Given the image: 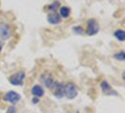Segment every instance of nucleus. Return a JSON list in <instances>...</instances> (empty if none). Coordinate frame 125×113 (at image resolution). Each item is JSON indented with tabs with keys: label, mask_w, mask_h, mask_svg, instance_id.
Segmentation results:
<instances>
[{
	"label": "nucleus",
	"mask_w": 125,
	"mask_h": 113,
	"mask_svg": "<svg viewBox=\"0 0 125 113\" xmlns=\"http://www.w3.org/2000/svg\"><path fill=\"white\" fill-rule=\"evenodd\" d=\"M4 99H5V101H7V102H9V103H10V104H12V105H15L16 103H18L19 101H20L21 95H20L18 92L14 91V90H10V91H8L6 93Z\"/></svg>",
	"instance_id": "nucleus-5"
},
{
	"label": "nucleus",
	"mask_w": 125,
	"mask_h": 113,
	"mask_svg": "<svg viewBox=\"0 0 125 113\" xmlns=\"http://www.w3.org/2000/svg\"><path fill=\"white\" fill-rule=\"evenodd\" d=\"M73 30L75 34H78V35H82L84 33V29L82 28V26H80V25H75L74 27L73 28Z\"/></svg>",
	"instance_id": "nucleus-15"
},
{
	"label": "nucleus",
	"mask_w": 125,
	"mask_h": 113,
	"mask_svg": "<svg viewBox=\"0 0 125 113\" xmlns=\"http://www.w3.org/2000/svg\"><path fill=\"white\" fill-rule=\"evenodd\" d=\"M113 57L117 60H119V61H124L125 60V53L123 51H119L118 53L114 54L113 55Z\"/></svg>",
	"instance_id": "nucleus-14"
},
{
	"label": "nucleus",
	"mask_w": 125,
	"mask_h": 113,
	"mask_svg": "<svg viewBox=\"0 0 125 113\" xmlns=\"http://www.w3.org/2000/svg\"><path fill=\"white\" fill-rule=\"evenodd\" d=\"M59 7H60V2H59V1H54L52 4H50V5L48 6V9H49V11L56 12Z\"/></svg>",
	"instance_id": "nucleus-13"
},
{
	"label": "nucleus",
	"mask_w": 125,
	"mask_h": 113,
	"mask_svg": "<svg viewBox=\"0 0 125 113\" xmlns=\"http://www.w3.org/2000/svg\"><path fill=\"white\" fill-rule=\"evenodd\" d=\"M59 16L61 17V18H68L70 16V14H71V9H70L69 7H61L60 9H59Z\"/></svg>",
	"instance_id": "nucleus-11"
},
{
	"label": "nucleus",
	"mask_w": 125,
	"mask_h": 113,
	"mask_svg": "<svg viewBox=\"0 0 125 113\" xmlns=\"http://www.w3.org/2000/svg\"><path fill=\"white\" fill-rule=\"evenodd\" d=\"M101 89H102L103 92H104L107 95H118L117 91H115L112 89V87L108 84V82L105 80H104L101 83Z\"/></svg>",
	"instance_id": "nucleus-9"
},
{
	"label": "nucleus",
	"mask_w": 125,
	"mask_h": 113,
	"mask_svg": "<svg viewBox=\"0 0 125 113\" xmlns=\"http://www.w3.org/2000/svg\"><path fill=\"white\" fill-rule=\"evenodd\" d=\"M6 113H16V108H15V107H9V109L7 110Z\"/></svg>",
	"instance_id": "nucleus-16"
},
{
	"label": "nucleus",
	"mask_w": 125,
	"mask_h": 113,
	"mask_svg": "<svg viewBox=\"0 0 125 113\" xmlns=\"http://www.w3.org/2000/svg\"><path fill=\"white\" fill-rule=\"evenodd\" d=\"M25 78V73L24 71H20L17 72L16 74H14L9 78L10 83L13 86H22L24 84Z\"/></svg>",
	"instance_id": "nucleus-2"
},
{
	"label": "nucleus",
	"mask_w": 125,
	"mask_h": 113,
	"mask_svg": "<svg viewBox=\"0 0 125 113\" xmlns=\"http://www.w3.org/2000/svg\"><path fill=\"white\" fill-rule=\"evenodd\" d=\"M78 90H77V87L74 83L73 82H68L65 84L64 87V96H66L68 99H74L77 96Z\"/></svg>",
	"instance_id": "nucleus-1"
},
{
	"label": "nucleus",
	"mask_w": 125,
	"mask_h": 113,
	"mask_svg": "<svg viewBox=\"0 0 125 113\" xmlns=\"http://www.w3.org/2000/svg\"><path fill=\"white\" fill-rule=\"evenodd\" d=\"M64 87L65 84L61 82H56V84L54 85V87L52 89L53 92L55 94V96L57 98H62L64 96Z\"/></svg>",
	"instance_id": "nucleus-7"
},
{
	"label": "nucleus",
	"mask_w": 125,
	"mask_h": 113,
	"mask_svg": "<svg viewBox=\"0 0 125 113\" xmlns=\"http://www.w3.org/2000/svg\"><path fill=\"white\" fill-rule=\"evenodd\" d=\"M100 30V25L95 19H89L87 22V34L88 36L96 35Z\"/></svg>",
	"instance_id": "nucleus-3"
},
{
	"label": "nucleus",
	"mask_w": 125,
	"mask_h": 113,
	"mask_svg": "<svg viewBox=\"0 0 125 113\" xmlns=\"http://www.w3.org/2000/svg\"><path fill=\"white\" fill-rule=\"evenodd\" d=\"M61 17L59 16V14L56 12H52L49 13L47 15V22L50 25H58L61 23Z\"/></svg>",
	"instance_id": "nucleus-8"
},
{
	"label": "nucleus",
	"mask_w": 125,
	"mask_h": 113,
	"mask_svg": "<svg viewBox=\"0 0 125 113\" xmlns=\"http://www.w3.org/2000/svg\"><path fill=\"white\" fill-rule=\"evenodd\" d=\"M32 102H33V104H37L38 102H39V99H38L37 97H34V98L32 99Z\"/></svg>",
	"instance_id": "nucleus-17"
},
{
	"label": "nucleus",
	"mask_w": 125,
	"mask_h": 113,
	"mask_svg": "<svg viewBox=\"0 0 125 113\" xmlns=\"http://www.w3.org/2000/svg\"><path fill=\"white\" fill-rule=\"evenodd\" d=\"M41 81L43 83V85L49 90H52L54 85L56 84V80L54 79V77L48 74V73H44L42 75H41Z\"/></svg>",
	"instance_id": "nucleus-4"
},
{
	"label": "nucleus",
	"mask_w": 125,
	"mask_h": 113,
	"mask_svg": "<svg viewBox=\"0 0 125 113\" xmlns=\"http://www.w3.org/2000/svg\"><path fill=\"white\" fill-rule=\"evenodd\" d=\"M11 37V29L10 26L7 24H0V38L4 41L9 40Z\"/></svg>",
	"instance_id": "nucleus-6"
},
{
	"label": "nucleus",
	"mask_w": 125,
	"mask_h": 113,
	"mask_svg": "<svg viewBox=\"0 0 125 113\" xmlns=\"http://www.w3.org/2000/svg\"><path fill=\"white\" fill-rule=\"evenodd\" d=\"M31 93L34 97L40 98V97H42L44 95V90L40 85H34L31 88Z\"/></svg>",
	"instance_id": "nucleus-10"
},
{
	"label": "nucleus",
	"mask_w": 125,
	"mask_h": 113,
	"mask_svg": "<svg viewBox=\"0 0 125 113\" xmlns=\"http://www.w3.org/2000/svg\"><path fill=\"white\" fill-rule=\"evenodd\" d=\"M114 37L116 38L119 42H124L125 40V31L122 29H118L114 32Z\"/></svg>",
	"instance_id": "nucleus-12"
},
{
	"label": "nucleus",
	"mask_w": 125,
	"mask_h": 113,
	"mask_svg": "<svg viewBox=\"0 0 125 113\" xmlns=\"http://www.w3.org/2000/svg\"><path fill=\"white\" fill-rule=\"evenodd\" d=\"M2 49H3V43H2L1 41H0V53H1Z\"/></svg>",
	"instance_id": "nucleus-18"
}]
</instances>
